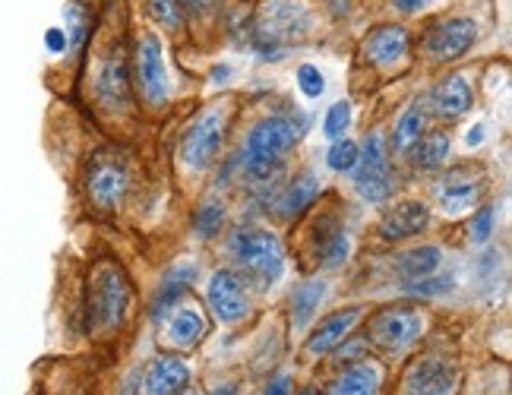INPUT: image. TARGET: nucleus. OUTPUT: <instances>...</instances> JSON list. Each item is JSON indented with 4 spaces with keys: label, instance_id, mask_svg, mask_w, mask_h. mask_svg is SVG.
<instances>
[{
    "label": "nucleus",
    "instance_id": "1",
    "mask_svg": "<svg viewBox=\"0 0 512 395\" xmlns=\"http://www.w3.org/2000/svg\"><path fill=\"white\" fill-rule=\"evenodd\" d=\"M301 133L304 127L298 124V117H291V114H272V117H263L256 127H250L244 149H241V165L247 177L266 181L269 174L279 171L282 158L298 146Z\"/></svg>",
    "mask_w": 512,
    "mask_h": 395
},
{
    "label": "nucleus",
    "instance_id": "2",
    "mask_svg": "<svg viewBox=\"0 0 512 395\" xmlns=\"http://www.w3.org/2000/svg\"><path fill=\"white\" fill-rule=\"evenodd\" d=\"M228 256L260 285H275L285 272V247L263 228H234L228 234Z\"/></svg>",
    "mask_w": 512,
    "mask_h": 395
},
{
    "label": "nucleus",
    "instance_id": "3",
    "mask_svg": "<svg viewBox=\"0 0 512 395\" xmlns=\"http://www.w3.org/2000/svg\"><path fill=\"white\" fill-rule=\"evenodd\" d=\"M313 26L304 0H266L253 16V42L260 51H285L298 45Z\"/></svg>",
    "mask_w": 512,
    "mask_h": 395
},
{
    "label": "nucleus",
    "instance_id": "4",
    "mask_svg": "<svg viewBox=\"0 0 512 395\" xmlns=\"http://www.w3.org/2000/svg\"><path fill=\"white\" fill-rule=\"evenodd\" d=\"M130 310V285L127 275L105 263L98 266L89 282V320L98 332H117L127 320Z\"/></svg>",
    "mask_w": 512,
    "mask_h": 395
},
{
    "label": "nucleus",
    "instance_id": "5",
    "mask_svg": "<svg viewBox=\"0 0 512 395\" xmlns=\"http://www.w3.org/2000/svg\"><path fill=\"white\" fill-rule=\"evenodd\" d=\"M354 190L364 203L383 206L392 196V171H389V149L383 130H370L358 146V165H354Z\"/></svg>",
    "mask_w": 512,
    "mask_h": 395
},
{
    "label": "nucleus",
    "instance_id": "6",
    "mask_svg": "<svg viewBox=\"0 0 512 395\" xmlns=\"http://www.w3.org/2000/svg\"><path fill=\"white\" fill-rule=\"evenodd\" d=\"M228 121H231L228 108L219 105V108L203 111L190 124V130L184 133V140H181V162L190 171H206L215 162V155H219V149L225 143Z\"/></svg>",
    "mask_w": 512,
    "mask_h": 395
},
{
    "label": "nucleus",
    "instance_id": "7",
    "mask_svg": "<svg viewBox=\"0 0 512 395\" xmlns=\"http://www.w3.org/2000/svg\"><path fill=\"white\" fill-rule=\"evenodd\" d=\"M424 332V313L415 307H383L370 316L367 326V342L386 354L405 351L408 345L418 342Z\"/></svg>",
    "mask_w": 512,
    "mask_h": 395
},
{
    "label": "nucleus",
    "instance_id": "8",
    "mask_svg": "<svg viewBox=\"0 0 512 395\" xmlns=\"http://www.w3.org/2000/svg\"><path fill=\"white\" fill-rule=\"evenodd\" d=\"M478 19L471 16H446L437 19L424 35V54L433 64H456L478 45Z\"/></svg>",
    "mask_w": 512,
    "mask_h": 395
},
{
    "label": "nucleus",
    "instance_id": "9",
    "mask_svg": "<svg viewBox=\"0 0 512 395\" xmlns=\"http://www.w3.org/2000/svg\"><path fill=\"white\" fill-rule=\"evenodd\" d=\"M133 76H136V86H140V95L146 98V105L159 108L168 102L171 86H168V70L162 57V38L155 32H146L140 42H136Z\"/></svg>",
    "mask_w": 512,
    "mask_h": 395
},
{
    "label": "nucleus",
    "instance_id": "10",
    "mask_svg": "<svg viewBox=\"0 0 512 395\" xmlns=\"http://www.w3.org/2000/svg\"><path fill=\"white\" fill-rule=\"evenodd\" d=\"M408 48H411V35L399 23H383L377 29H370L364 35V42H361L364 61L373 64V67H380V70L399 67L408 57Z\"/></svg>",
    "mask_w": 512,
    "mask_h": 395
},
{
    "label": "nucleus",
    "instance_id": "11",
    "mask_svg": "<svg viewBox=\"0 0 512 395\" xmlns=\"http://www.w3.org/2000/svg\"><path fill=\"white\" fill-rule=\"evenodd\" d=\"M459 370L446 358H421L405 377V395H456Z\"/></svg>",
    "mask_w": 512,
    "mask_h": 395
},
{
    "label": "nucleus",
    "instance_id": "12",
    "mask_svg": "<svg viewBox=\"0 0 512 395\" xmlns=\"http://www.w3.org/2000/svg\"><path fill=\"white\" fill-rule=\"evenodd\" d=\"M206 301L212 307V313L219 316L222 323H238L250 313V301L247 291L241 285V279L228 269H219L206 285Z\"/></svg>",
    "mask_w": 512,
    "mask_h": 395
},
{
    "label": "nucleus",
    "instance_id": "13",
    "mask_svg": "<svg viewBox=\"0 0 512 395\" xmlns=\"http://www.w3.org/2000/svg\"><path fill=\"white\" fill-rule=\"evenodd\" d=\"M481 190H484V181L478 177V171L471 174V168L462 165L443 174V181L437 184V203L446 215H462L478 206Z\"/></svg>",
    "mask_w": 512,
    "mask_h": 395
},
{
    "label": "nucleus",
    "instance_id": "14",
    "mask_svg": "<svg viewBox=\"0 0 512 395\" xmlns=\"http://www.w3.org/2000/svg\"><path fill=\"white\" fill-rule=\"evenodd\" d=\"M127 168L121 162H111V158H98L92 165L89 177H86V190H89V200L98 209H114L121 206L124 193H127Z\"/></svg>",
    "mask_w": 512,
    "mask_h": 395
},
{
    "label": "nucleus",
    "instance_id": "15",
    "mask_svg": "<svg viewBox=\"0 0 512 395\" xmlns=\"http://www.w3.org/2000/svg\"><path fill=\"white\" fill-rule=\"evenodd\" d=\"M95 98L102 108H124L130 98V70L127 61L117 51L105 54L95 70Z\"/></svg>",
    "mask_w": 512,
    "mask_h": 395
},
{
    "label": "nucleus",
    "instance_id": "16",
    "mask_svg": "<svg viewBox=\"0 0 512 395\" xmlns=\"http://www.w3.org/2000/svg\"><path fill=\"white\" fill-rule=\"evenodd\" d=\"M361 313H364L361 307H345V310L329 313L326 320H323L317 329H313V335L307 339L304 351L310 354V358H320V354H329L339 342L348 339L351 329H354V323L361 320Z\"/></svg>",
    "mask_w": 512,
    "mask_h": 395
},
{
    "label": "nucleus",
    "instance_id": "17",
    "mask_svg": "<svg viewBox=\"0 0 512 395\" xmlns=\"http://www.w3.org/2000/svg\"><path fill=\"white\" fill-rule=\"evenodd\" d=\"M471 102H475V92H471L465 73H446L430 89V108L440 117H462Z\"/></svg>",
    "mask_w": 512,
    "mask_h": 395
},
{
    "label": "nucleus",
    "instance_id": "18",
    "mask_svg": "<svg viewBox=\"0 0 512 395\" xmlns=\"http://www.w3.org/2000/svg\"><path fill=\"white\" fill-rule=\"evenodd\" d=\"M430 225V212L421 200H405L396 203L380 222V234L386 241H405V237H415Z\"/></svg>",
    "mask_w": 512,
    "mask_h": 395
},
{
    "label": "nucleus",
    "instance_id": "19",
    "mask_svg": "<svg viewBox=\"0 0 512 395\" xmlns=\"http://www.w3.org/2000/svg\"><path fill=\"white\" fill-rule=\"evenodd\" d=\"M190 380V367L174 358V354H162L155 358L143 377V392L146 395H177L181 389H187Z\"/></svg>",
    "mask_w": 512,
    "mask_h": 395
},
{
    "label": "nucleus",
    "instance_id": "20",
    "mask_svg": "<svg viewBox=\"0 0 512 395\" xmlns=\"http://www.w3.org/2000/svg\"><path fill=\"white\" fill-rule=\"evenodd\" d=\"M203 335H206V316L200 310L190 307V304L174 307L171 320H168V342L174 348H193V345H200Z\"/></svg>",
    "mask_w": 512,
    "mask_h": 395
},
{
    "label": "nucleus",
    "instance_id": "21",
    "mask_svg": "<svg viewBox=\"0 0 512 395\" xmlns=\"http://www.w3.org/2000/svg\"><path fill=\"white\" fill-rule=\"evenodd\" d=\"M377 389H380V367L370 361H358L326 389V395H377Z\"/></svg>",
    "mask_w": 512,
    "mask_h": 395
},
{
    "label": "nucleus",
    "instance_id": "22",
    "mask_svg": "<svg viewBox=\"0 0 512 395\" xmlns=\"http://www.w3.org/2000/svg\"><path fill=\"white\" fill-rule=\"evenodd\" d=\"M320 196V177L317 174H298L294 181L285 187V193L279 196V212L285 215V219H294V215H301L313 200Z\"/></svg>",
    "mask_w": 512,
    "mask_h": 395
},
{
    "label": "nucleus",
    "instance_id": "23",
    "mask_svg": "<svg viewBox=\"0 0 512 395\" xmlns=\"http://www.w3.org/2000/svg\"><path fill=\"white\" fill-rule=\"evenodd\" d=\"M326 298V279H307L291 291V323L294 329H304L313 313L320 310V301Z\"/></svg>",
    "mask_w": 512,
    "mask_h": 395
},
{
    "label": "nucleus",
    "instance_id": "24",
    "mask_svg": "<svg viewBox=\"0 0 512 395\" xmlns=\"http://www.w3.org/2000/svg\"><path fill=\"white\" fill-rule=\"evenodd\" d=\"M193 275H196V266H187V263L174 266V269L165 275V279H162V285H159V294H155L152 313H162V310H171V307H177V301H181L184 294L190 291V285H193Z\"/></svg>",
    "mask_w": 512,
    "mask_h": 395
},
{
    "label": "nucleus",
    "instance_id": "25",
    "mask_svg": "<svg viewBox=\"0 0 512 395\" xmlns=\"http://www.w3.org/2000/svg\"><path fill=\"white\" fill-rule=\"evenodd\" d=\"M443 263V253L440 247H433V244H424V247H411L399 256V263L396 269L405 275L408 282H415V279H424V275H433L440 269Z\"/></svg>",
    "mask_w": 512,
    "mask_h": 395
},
{
    "label": "nucleus",
    "instance_id": "26",
    "mask_svg": "<svg viewBox=\"0 0 512 395\" xmlns=\"http://www.w3.org/2000/svg\"><path fill=\"white\" fill-rule=\"evenodd\" d=\"M408 155L415 158V165L421 171H433V168L446 165V158H449V133L446 130H430V133H424L421 140L415 143V149H411Z\"/></svg>",
    "mask_w": 512,
    "mask_h": 395
},
{
    "label": "nucleus",
    "instance_id": "27",
    "mask_svg": "<svg viewBox=\"0 0 512 395\" xmlns=\"http://www.w3.org/2000/svg\"><path fill=\"white\" fill-rule=\"evenodd\" d=\"M427 114L421 105H411L402 111L399 124H396V133H392V146H396L399 155H408L411 149H415V143L421 140V136L427 133Z\"/></svg>",
    "mask_w": 512,
    "mask_h": 395
},
{
    "label": "nucleus",
    "instance_id": "28",
    "mask_svg": "<svg viewBox=\"0 0 512 395\" xmlns=\"http://www.w3.org/2000/svg\"><path fill=\"white\" fill-rule=\"evenodd\" d=\"M64 32H67V42L70 48H80L89 35V23H92V13L83 0H67L64 4Z\"/></svg>",
    "mask_w": 512,
    "mask_h": 395
},
{
    "label": "nucleus",
    "instance_id": "29",
    "mask_svg": "<svg viewBox=\"0 0 512 395\" xmlns=\"http://www.w3.org/2000/svg\"><path fill=\"white\" fill-rule=\"evenodd\" d=\"M348 253H351V241H348V234L345 231H329L323 241L317 244V263L323 269H336L348 260Z\"/></svg>",
    "mask_w": 512,
    "mask_h": 395
},
{
    "label": "nucleus",
    "instance_id": "30",
    "mask_svg": "<svg viewBox=\"0 0 512 395\" xmlns=\"http://www.w3.org/2000/svg\"><path fill=\"white\" fill-rule=\"evenodd\" d=\"M222 222H225V200H215V196L212 200H203L193 212V231L200 237H212L222 228Z\"/></svg>",
    "mask_w": 512,
    "mask_h": 395
},
{
    "label": "nucleus",
    "instance_id": "31",
    "mask_svg": "<svg viewBox=\"0 0 512 395\" xmlns=\"http://www.w3.org/2000/svg\"><path fill=\"white\" fill-rule=\"evenodd\" d=\"M326 165L329 171H336V174H348L354 171V165H358V143H351V140H332L329 152H326Z\"/></svg>",
    "mask_w": 512,
    "mask_h": 395
},
{
    "label": "nucleus",
    "instance_id": "32",
    "mask_svg": "<svg viewBox=\"0 0 512 395\" xmlns=\"http://www.w3.org/2000/svg\"><path fill=\"white\" fill-rule=\"evenodd\" d=\"M408 294H415V298H443L446 291H452V279L449 275H424V279H415L405 285Z\"/></svg>",
    "mask_w": 512,
    "mask_h": 395
},
{
    "label": "nucleus",
    "instance_id": "33",
    "mask_svg": "<svg viewBox=\"0 0 512 395\" xmlns=\"http://www.w3.org/2000/svg\"><path fill=\"white\" fill-rule=\"evenodd\" d=\"M494 222H497V206L494 203L481 206L475 219H471V228H468L471 244H487L490 234H494Z\"/></svg>",
    "mask_w": 512,
    "mask_h": 395
},
{
    "label": "nucleus",
    "instance_id": "34",
    "mask_svg": "<svg viewBox=\"0 0 512 395\" xmlns=\"http://www.w3.org/2000/svg\"><path fill=\"white\" fill-rule=\"evenodd\" d=\"M348 127H351V105L348 102H336V105L326 111L323 133L329 136V140H342Z\"/></svg>",
    "mask_w": 512,
    "mask_h": 395
},
{
    "label": "nucleus",
    "instance_id": "35",
    "mask_svg": "<svg viewBox=\"0 0 512 395\" xmlns=\"http://www.w3.org/2000/svg\"><path fill=\"white\" fill-rule=\"evenodd\" d=\"M146 7L155 23H162L168 29H181L184 13H181V4H177V0H146Z\"/></svg>",
    "mask_w": 512,
    "mask_h": 395
},
{
    "label": "nucleus",
    "instance_id": "36",
    "mask_svg": "<svg viewBox=\"0 0 512 395\" xmlns=\"http://www.w3.org/2000/svg\"><path fill=\"white\" fill-rule=\"evenodd\" d=\"M298 89L307 95V98H320L323 92H326V79H323V73H320V67H313V64H301L298 67Z\"/></svg>",
    "mask_w": 512,
    "mask_h": 395
},
{
    "label": "nucleus",
    "instance_id": "37",
    "mask_svg": "<svg viewBox=\"0 0 512 395\" xmlns=\"http://www.w3.org/2000/svg\"><path fill=\"white\" fill-rule=\"evenodd\" d=\"M45 51L48 54H64V51H70V42H67V32H64V26H51V29H45Z\"/></svg>",
    "mask_w": 512,
    "mask_h": 395
},
{
    "label": "nucleus",
    "instance_id": "38",
    "mask_svg": "<svg viewBox=\"0 0 512 395\" xmlns=\"http://www.w3.org/2000/svg\"><path fill=\"white\" fill-rule=\"evenodd\" d=\"M336 348H339V354H336V361H339V364H348V361H361V358H364V351H367V339L339 342Z\"/></svg>",
    "mask_w": 512,
    "mask_h": 395
},
{
    "label": "nucleus",
    "instance_id": "39",
    "mask_svg": "<svg viewBox=\"0 0 512 395\" xmlns=\"http://www.w3.org/2000/svg\"><path fill=\"white\" fill-rule=\"evenodd\" d=\"M392 4V10H399V13H405V16H418V13H424L427 7H433L437 0H389Z\"/></svg>",
    "mask_w": 512,
    "mask_h": 395
},
{
    "label": "nucleus",
    "instance_id": "40",
    "mask_svg": "<svg viewBox=\"0 0 512 395\" xmlns=\"http://www.w3.org/2000/svg\"><path fill=\"white\" fill-rule=\"evenodd\" d=\"M291 392V380H288V373H279L269 386H266V395H288Z\"/></svg>",
    "mask_w": 512,
    "mask_h": 395
},
{
    "label": "nucleus",
    "instance_id": "41",
    "mask_svg": "<svg viewBox=\"0 0 512 395\" xmlns=\"http://www.w3.org/2000/svg\"><path fill=\"white\" fill-rule=\"evenodd\" d=\"M177 4H181V10L187 7V10H193V13H203V10L212 7V0H177Z\"/></svg>",
    "mask_w": 512,
    "mask_h": 395
},
{
    "label": "nucleus",
    "instance_id": "42",
    "mask_svg": "<svg viewBox=\"0 0 512 395\" xmlns=\"http://www.w3.org/2000/svg\"><path fill=\"white\" fill-rule=\"evenodd\" d=\"M481 143H484V127L478 124L475 130H471V133H468V149H478Z\"/></svg>",
    "mask_w": 512,
    "mask_h": 395
},
{
    "label": "nucleus",
    "instance_id": "43",
    "mask_svg": "<svg viewBox=\"0 0 512 395\" xmlns=\"http://www.w3.org/2000/svg\"><path fill=\"white\" fill-rule=\"evenodd\" d=\"M215 395H234V389H231V386H225L222 392H215Z\"/></svg>",
    "mask_w": 512,
    "mask_h": 395
},
{
    "label": "nucleus",
    "instance_id": "44",
    "mask_svg": "<svg viewBox=\"0 0 512 395\" xmlns=\"http://www.w3.org/2000/svg\"><path fill=\"white\" fill-rule=\"evenodd\" d=\"M181 395H200V392H196V389H181Z\"/></svg>",
    "mask_w": 512,
    "mask_h": 395
}]
</instances>
